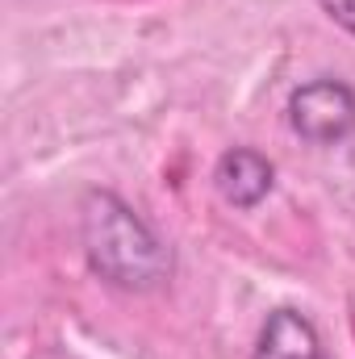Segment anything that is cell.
Listing matches in <instances>:
<instances>
[{
	"instance_id": "obj_1",
	"label": "cell",
	"mask_w": 355,
	"mask_h": 359,
	"mask_svg": "<svg viewBox=\"0 0 355 359\" xmlns=\"http://www.w3.org/2000/svg\"><path fill=\"white\" fill-rule=\"evenodd\" d=\"M88 268L121 292H155L172 280V247L117 196L92 188L80 205Z\"/></svg>"
},
{
	"instance_id": "obj_2",
	"label": "cell",
	"mask_w": 355,
	"mask_h": 359,
	"mask_svg": "<svg viewBox=\"0 0 355 359\" xmlns=\"http://www.w3.org/2000/svg\"><path fill=\"white\" fill-rule=\"evenodd\" d=\"M284 113H288V130L309 147H339L355 134V92L330 76L293 88Z\"/></svg>"
},
{
	"instance_id": "obj_3",
	"label": "cell",
	"mask_w": 355,
	"mask_h": 359,
	"mask_svg": "<svg viewBox=\"0 0 355 359\" xmlns=\"http://www.w3.org/2000/svg\"><path fill=\"white\" fill-rule=\"evenodd\" d=\"M276 184L272 159L251 151V147H230L217 168H213V188L230 209H255Z\"/></svg>"
},
{
	"instance_id": "obj_4",
	"label": "cell",
	"mask_w": 355,
	"mask_h": 359,
	"mask_svg": "<svg viewBox=\"0 0 355 359\" xmlns=\"http://www.w3.org/2000/svg\"><path fill=\"white\" fill-rule=\"evenodd\" d=\"M251 359H322V343L305 313L276 309V313H267Z\"/></svg>"
},
{
	"instance_id": "obj_5",
	"label": "cell",
	"mask_w": 355,
	"mask_h": 359,
	"mask_svg": "<svg viewBox=\"0 0 355 359\" xmlns=\"http://www.w3.org/2000/svg\"><path fill=\"white\" fill-rule=\"evenodd\" d=\"M318 8H322L335 25H343L347 34H355V0H318Z\"/></svg>"
}]
</instances>
